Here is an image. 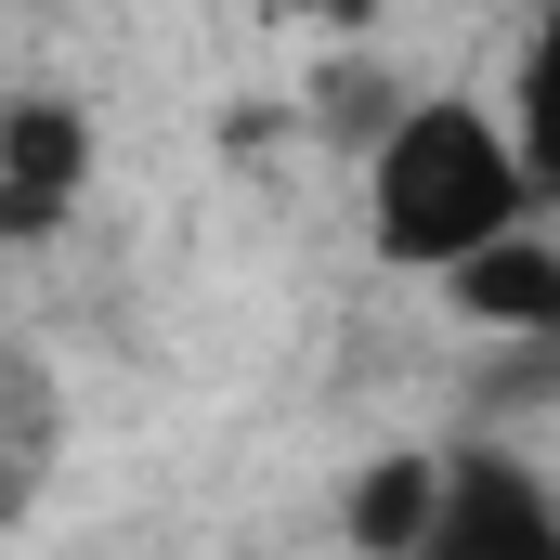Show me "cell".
Segmentation results:
<instances>
[{
  "instance_id": "3",
  "label": "cell",
  "mask_w": 560,
  "mask_h": 560,
  "mask_svg": "<svg viewBox=\"0 0 560 560\" xmlns=\"http://www.w3.org/2000/svg\"><path fill=\"white\" fill-rule=\"evenodd\" d=\"M79 170H92V118L79 105H13L0 118V235H39L79 209Z\"/></svg>"
},
{
  "instance_id": "4",
  "label": "cell",
  "mask_w": 560,
  "mask_h": 560,
  "mask_svg": "<svg viewBox=\"0 0 560 560\" xmlns=\"http://www.w3.org/2000/svg\"><path fill=\"white\" fill-rule=\"evenodd\" d=\"M443 287H456V313H482V326H522V339L560 326V248L535 235V222H522V235H495V248H469Z\"/></svg>"
},
{
  "instance_id": "5",
  "label": "cell",
  "mask_w": 560,
  "mask_h": 560,
  "mask_svg": "<svg viewBox=\"0 0 560 560\" xmlns=\"http://www.w3.org/2000/svg\"><path fill=\"white\" fill-rule=\"evenodd\" d=\"M430 482H443V456H378V469L352 482V548L418 560V535H430Z\"/></svg>"
},
{
  "instance_id": "1",
  "label": "cell",
  "mask_w": 560,
  "mask_h": 560,
  "mask_svg": "<svg viewBox=\"0 0 560 560\" xmlns=\"http://www.w3.org/2000/svg\"><path fill=\"white\" fill-rule=\"evenodd\" d=\"M365 222L405 275H456L469 248L535 222V183H522V156L482 105H405L378 131V170H365Z\"/></svg>"
},
{
  "instance_id": "2",
  "label": "cell",
  "mask_w": 560,
  "mask_h": 560,
  "mask_svg": "<svg viewBox=\"0 0 560 560\" xmlns=\"http://www.w3.org/2000/svg\"><path fill=\"white\" fill-rule=\"evenodd\" d=\"M418 560H560V509H548V482H535L522 456H495V443L443 456Z\"/></svg>"
}]
</instances>
